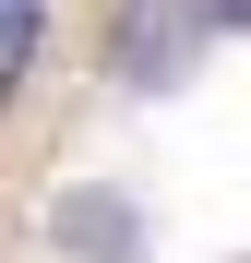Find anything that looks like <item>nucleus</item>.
Here are the masks:
<instances>
[{"mask_svg":"<svg viewBox=\"0 0 251 263\" xmlns=\"http://www.w3.org/2000/svg\"><path fill=\"white\" fill-rule=\"evenodd\" d=\"M203 36H251V0H203Z\"/></svg>","mask_w":251,"mask_h":263,"instance_id":"20e7f679","label":"nucleus"},{"mask_svg":"<svg viewBox=\"0 0 251 263\" xmlns=\"http://www.w3.org/2000/svg\"><path fill=\"white\" fill-rule=\"evenodd\" d=\"M48 239H60L72 263H144V203L108 192V180H72V192L48 203Z\"/></svg>","mask_w":251,"mask_h":263,"instance_id":"f03ea898","label":"nucleus"},{"mask_svg":"<svg viewBox=\"0 0 251 263\" xmlns=\"http://www.w3.org/2000/svg\"><path fill=\"white\" fill-rule=\"evenodd\" d=\"M36 24H48V0H0V72L36 48Z\"/></svg>","mask_w":251,"mask_h":263,"instance_id":"7ed1b4c3","label":"nucleus"},{"mask_svg":"<svg viewBox=\"0 0 251 263\" xmlns=\"http://www.w3.org/2000/svg\"><path fill=\"white\" fill-rule=\"evenodd\" d=\"M191 60H203V0H120L108 12V72L132 84V96L191 84Z\"/></svg>","mask_w":251,"mask_h":263,"instance_id":"f257e3e1","label":"nucleus"}]
</instances>
